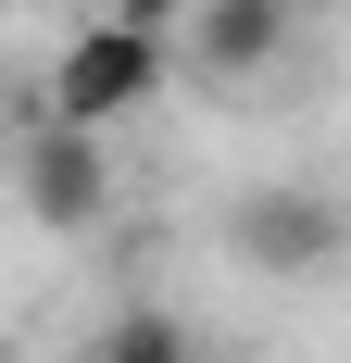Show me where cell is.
<instances>
[{
  "instance_id": "2",
  "label": "cell",
  "mask_w": 351,
  "mask_h": 363,
  "mask_svg": "<svg viewBox=\"0 0 351 363\" xmlns=\"http://www.w3.org/2000/svg\"><path fill=\"white\" fill-rule=\"evenodd\" d=\"M226 263L264 276V289H301L339 263V201L326 188H251L239 213H226Z\"/></svg>"
},
{
  "instance_id": "5",
  "label": "cell",
  "mask_w": 351,
  "mask_h": 363,
  "mask_svg": "<svg viewBox=\"0 0 351 363\" xmlns=\"http://www.w3.org/2000/svg\"><path fill=\"white\" fill-rule=\"evenodd\" d=\"M88 363H201V338L176 326V313H126V326H101Z\"/></svg>"
},
{
  "instance_id": "4",
  "label": "cell",
  "mask_w": 351,
  "mask_h": 363,
  "mask_svg": "<svg viewBox=\"0 0 351 363\" xmlns=\"http://www.w3.org/2000/svg\"><path fill=\"white\" fill-rule=\"evenodd\" d=\"M176 26H188V63H201L213 88H239V75H276L288 38L314 26V13H301V0H188Z\"/></svg>"
},
{
  "instance_id": "1",
  "label": "cell",
  "mask_w": 351,
  "mask_h": 363,
  "mask_svg": "<svg viewBox=\"0 0 351 363\" xmlns=\"http://www.w3.org/2000/svg\"><path fill=\"white\" fill-rule=\"evenodd\" d=\"M163 75H176V38H163V26L88 13V26H63V38H50V63H38V113H50V125L113 138V125H139V113L163 101Z\"/></svg>"
},
{
  "instance_id": "3",
  "label": "cell",
  "mask_w": 351,
  "mask_h": 363,
  "mask_svg": "<svg viewBox=\"0 0 351 363\" xmlns=\"http://www.w3.org/2000/svg\"><path fill=\"white\" fill-rule=\"evenodd\" d=\"M13 188H26V213L50 225V238H88V225L113 213V163H101V138H88V125H50V113H38L26 150H13Z\"/></svg>"
}]
</instances>
